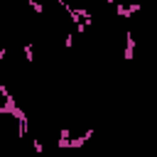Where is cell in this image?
<instances>
[{"instance_id":"1","label":"cell","mask_w":157,"mask_h":157,"mask_svg":"<svg viewBox=\"0 0 157 157\" xmlns=\"http://www.w3.org/2000/svg\"><path fill=\"white\" fill-rule=\"evenodd\" d=\"M140 10H142L140 2H132V5H123V2H118V7H115V12H118L120 20H128L130 15H135V12H140Z\"/></svg>"},{"instance_id":"2","label":"cell","mask_w":157,"mask_h":157,"mask_svg":"<svg viewBox=\"0 0 157 157\" xmlns=\"http://www.w3.org/2000/svg\"><path fill=\"white\" fill-rule=\"evenodd\" d=\"M123 56L125 59L135 56V37H132V32H125V52H123Z\"/></svg>"},{"instance_id":"3","label":"cell","mask_w":157,"mask_h":157,"mask_svg":"<svg viewBox=\"0 0 157 157\" xmlns=\"http://www.w3.org/2000/svg\"><path fill=\"white\" fill-rule=\"evenodd\" d=\"M88 137H93V128H88L83 135H78V137H71V145L69 147H74V150H78V147H83L86 142H88Z\"/></svg>"},{"instance_id":"4","label":"cell","mask_w":157,"mask_h":157,"mask_svg":"<svg viewBox=\"0 0 157 157\" xmlns=\"http://www.w3.org/2000/svg\"><path fill=\"white\" fill-rule=\"evenodd\" d=\"M69 145H71V130L61 128V132H59V150H66Z\"/></svg>"},{"instance_id":"5","label":"cell","mask_w":157,"mask_h":157,"mask_svg":"<svg viewBox=\"0 0 157 157\" xmlns=\"http://www.w3.org/2000/svg\"><path fill=\"white\" fill-rule=\"evenodd\" d=\"M22 54H25V61H27V64H32V61H34V44H32V42H25Z\"/></svg>"},{"instance_id":"6","label":"cell","mask_w":157,"mask_h":157,"mask_svg":"<svg viewBox=\"0 0 157 157\" xmlns=\"http://www.w3.org/2000/svg\"><path fill=\"white\" fill-rule=\"evenodd\" d=\"M27 2H29V7H32V10H34V12H39V15H42V12H44V5H42V2H39V0H27Z\"/></svg>"},{"instance_id":"7","label":"cell","mask_w":157,"mask_h":157,"mask_svg":"<svg viewBox=\"0 0 157 157\" xmlns=\"http://www.w3.org/2000/svg\"><path fill=\"white\" fill-rule=\"evenodd\" d=\"M74 39H76V37H74L71 32H69V34H64V47H66V49H71V47H74Z\"/></svg>"},{"instance_id":"8","label":"cell","mask_w":157,"mask_h":157,"mask_svg":"<svg viewBox=\"0 0 157 157\" xmlns=\"http://www.w3.org/2000/svg\"><path fill=\"white\" fill-rule=\"evenodd\" d=\"M32 145H34V152H37V155H42V152H44V145H42V142L37 140V137L32 140Z\"/></svg>"},{"instance_id":"9","label":"cell","mask_w":157,"mask_h":157,"mask_svg":"<svg viewBox=\"0 0 157 157\" xmlns=\"http://www.w3.org/2000/svg\"><path fill=\"white\" fill-rule=\"evenodd\" d=\"M105 2H110V5H118V2H123V0H105Z\"/></svg>"},{"instance_id":"10","label":"cell","mask_w":157,"mask_h":157,"mask_svg":"<svg viewBox=\"0 0 157 157\" xmlns=\"http://www.w3.org/2000/svg\"><path fill=\"white\" fill-rule=\"evenodd\" d=\"M56 2H59V5H61V7H64V5H66V0H56Z\"/></svg>"}]
</instances>
